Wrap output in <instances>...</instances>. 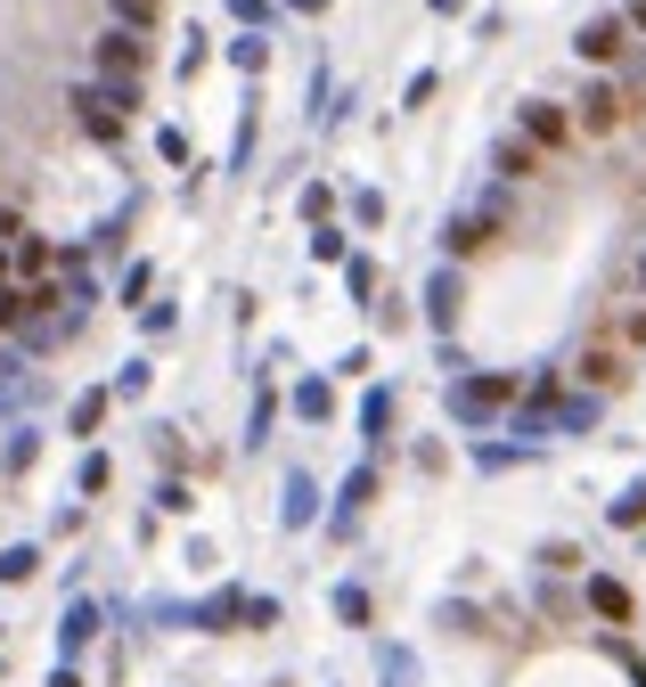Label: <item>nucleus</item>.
<instances>
[{
  "label": "nucleus",
  "mask_w": 646,
  "mask_h": 687,
  "mask_svg": "<svg viewBox=\"0 0 646 687\" xmlns=\"http://www.w3.org/2000/svg\"><path fill=\"white\" fill-rule=\"evenodd\" d=\"M107 631V614H98V597H74L66 606V631H58V663H82L91 655V638Z\"/></svg>",
  "instance_id": "4"
},
{
  "label": "nucleus",
  "mask_w": 646,
  "mask_h": 687,
  "mask_svg": "<svg viewBox=\"0 0 646 687\" xmlns=\"http://www.w3.org/2000/svg\"><path fill=\"white\" fill-rule=\"evenodd\" d=\"M286 9H295V17H320V9H327V0H286Z\"/></svg>",
  "instance_id": "38"
},
{
  "label": "nucleus",
  "mask_w": 646,
  "mask_h": 687,
  "mask_svg": "<svg viewBox=\"0 0 646 687\" xmlns=\"http://www.w3.org/2000/svg\"><path fill=\"white\" fill-rule=\"evenodd\" d=\"M107 483H115V458H107V450H82V467H74V491H82V499H98Z\"/></svg>",
  "instance_id": "14"
},
{
  "label": "nucleus",
  "mask_w": 646,
  "mask_h": 687,
  "mask_svg": "<svg viewBox=\"0 0 646 687\" xmlns=\"http://www.w3.org/2000/svg\"><path fill=\"white\" fill-rule=\"evenodd\" d=\"M156 508H164V516H189L197 491H189V483H156Z\"/></svg>",
  "instance_id": "33"
},
{
  "label": "nucleus",
  "mask_w": 646,
  "mask_h": 687,
  "mask_svg": "<svg viewBox=\"0 0 646 687\" xmlns=\"http://www.w3.org/2000/svg\"><path fill=\"white\" fill-rule=\"evenodd\" d=\"M336 622H352V631L368 622V590H361V581H344V590H336Z\"/></svg>",
  "instance_id": "30"
},
{
  "label": "nucleus",
  "mask_w": 646,
  "mask_h": 687,
  "mask_svg": "<svg viewBox=\"0 0 646 687\" xmlns=\"http://www.w3.org/2000/svg\"><path fill=\"white\" fill-rule=\"evenodd\" d=\"M344 287H352V303H368V295H377V262L352 254V262H344Z\"/></svg>",
  "instance_id": "27"
},
{
  "label": "nucleus",
  "mask_w": 646,
  "mask_h": 687,
  "mask_svg": "<svg viewBox=\"0 0 646 687\" xmlns=\"http://www.w3.org/2000/svg\"><path fill=\"white\" fill-rule=\"evenodd\" d=\"M311 262H352V246H344V229H336V221L311 229Z\"/></svg>",
  "instance_id": "22"
},
{
  "label": "nucleus",
  "mask_w": 646,
  "mask_h": 687,
  "mask_svg": "<svg viewBox=\"0 0 646 687\" xmlns=\"http://www.w3.org/2000/svg\"><path fill=\"white\" fill-rule=\"evenodd\" d=\"M33 458H41V434H33V426H17V434H9V450H0V467H9V475H25Z\"/></svg>",
  "instance_id": "19"
},
{
  "label": "nucleus",
  "mask_w": 646,
  "mask_h": 687,
  "mask_svg": "<svg viewBox=\"0 0 646 687\" xmlns=\"http://www.w3.org/2000/svg\"><path fill=\"white\" fill-rule=\"evenodd\" d=\"M597 426V393H573V402H556V434H590Z\"/></svg>",
  "instance_id": "17"
},
{
  "label": "nucleus",
  "mask_w": 646,
  "mask_h": 687,
  "mask_svg": "<svg viewBox=\"0 0 646 687\" xmlns=\"http://www.w3.org/2000/svg\"><path fill=\"white\" fill-rule=\"evenodd\" d=\"M508 377H450V418L458 426H491L499 409H508Z\"/></svg>",
  "instance_id": "2"
},
{
  "label": "nucleus",
  "mask_w": 646,
  "mask_h": 687,
  "mask_svg": "<svg viewBox=\"0 0 646 687\" xmlns=\"http://www.w3.org/2000/svg\"><path fill=\"white\" fill-rule=\"evenodd\" d=\"M434 9H442V17H458V9H467V0H434Z\"/></svg>",
  "instance_id": "39"
},
{
  "label": "nucleus",
  "mask_w": 646,
  "mask_h": 687,
  "mask_svg": "<svg viewBox=\"0 0 646 687\" xmlns=\"http://www.w3.org/2000/svg\"><path fill=\"white\" fill-rule=\"evenodd\" d=\"M491 164H499L508 180H524V173H532V139H499V148H491Z\"/></svg>",
  "instance_id": "23"
},
{
  "label": "nucleus",
  "mask_w": 646,
  "mask_h": 687,
  "mask_svg": "<svg viewBox=\"0 0 646 687\" xmlns=\"http://www.w3.org/2000/svg\"><path fill=\"white\" fill-rule=\"evenodd\" d=\"M270 418H279V402H270V385H262V393H254V426H246V450L270 443Z\"/></svg>",
  "instance_id": "31"
},
{
  "label": "nucleus",
  "mask_w": 646,
  "mask_h": 687,
  "mask_svg": "<svg viewBox=\"0 0 646 687\" xmlns=\"http://www.w3.org/2000/svg\"><path fill=\"white\" fill-rule=\"evenodd\" d=\"M107 402H115L107 385H91V393H74V402H66V434H74V443H98V426H107Z\"/></svg>",
  "instance_id": "9"
},
{
  "label": "nucleus",
  "mask_w": 646,
  "mask_h": 687,
  "mask_svg": "<svg viewBox=\"0 0 646 687\" xmlns=\"http://www.w3.org/2000/svg\"><path fill=\"white\" fill-rule=\"evenodd\" d=\"M91 91H98V98H107V107H115V115H139V82H98V74H91Z\"/></svg>",
  "instance_id": "29"
},
{
  "label": "nucleus",
  "mask_w": 646,
  "mask_h": 687,
  "mask_svg": "<svg viewBox=\"0 0 646 687\" xmlns=\"http://www.w3.org/2000/svg\"><path fill=\"white\" fill-rule=\"evenodd\" d=\"M41 573V549L33 540H17V549H0V581H33Z\"/></svg>",
  "instance_id": "20"
},
{
  "label": "nucleus",
  "mask_w": 646,
  "mask_h": 687,
  "mask_svg": "<svg viewBox=\"0 0 646 687\" xmlns=\"http://www.w3.org/2000/svg\"><path fill=\"white\" fill-rule=\"evenodd\" d=\"M622 123V91L614 82H590V91H581V132H614Z\"/></svg>",
  "instance_id": "11"
},
{
  "label": "nucleus",
  "mask_w": 646,
  "mask_h": 687,
  "mask_svg": "<svg viewBox=\"0 0 646 687\" xmlns=\"http://www.w3.org/2000/svg\"><path fill=\"white\" fill-rule=\"evenodd\" d=\"M229 66L262 74V66H270V41H262V33H238V41H229Z\"/></svg>",
  "instance_id": "21"
},
{
  "label": "nucleus",
  "mask_w": 646,
  "mask_h": 687,
  "mask_svg": "<svg viewBox=\"0 0 646 687\" xmlns=\"http://www.w3.org/2000/svg\"><path fill=\"white\" fill-rule=\"evenodd\" d=\"M638 279H646V254H638Z\"/></svg>",
  "instance_id": "41"
},
{
  "label": "nucleus",
  "mask_w": 646,
  "mask_h": 687,
  "mask_svg": "<svg viewBox=\"0 0 646 687\" xmlns=\"http://www.w3.org/2000/svg\"><path fill=\"white\" fill-rule=\"evenodd\" d=\"M614 368H622V361H614V352H590V361H581V377H590L597 393H606V385H614Z\"/></svg>",
  "instance_id": "36"
},
{
  "label": "nucleus",
  "mask_w": 646,
  "mask_h": 687,
  "mask_svg": "<svg viewBox=\"0 0 646 687\" xmlns=\"http://www.w3.org/2000/svg\"><path fill=\"white\" fill-rule=\"evenodd\" d=\"M565 132H573V123L556 115L549 98H524V139H532V148H556V139H565Z\"/></svg>",
  "instance_id": "12"
},
{
  "label": "nucleus",
  "mask_w": 646,
  "mask_h": 687,
  "mask_svg": "<svg viewBox=\"0 0 646 687\" xmlns=\"http://www.w3.org/2000/svg\"><path fill=\"white\" fill-rule=\"evenodd\" d=\"M631 25H638V33H646V0H638V9H631Z\"/></svg>",
  "instance_id": "40"
},
{
  "label": "nucleus",
  "mask_w": 646,
  "mask_h": 687,
  "mask_svg": "<svg viewBox=\"0 0 646 687\" xmlns=\"http://www.w3.org/2000/svg\"><path fill=\"white\" fill-rule=\"evenodd\" d=\"M590 606L606 614V622H622V614H631V590H622V581H606V573H597V581H590Z\"/></svg>",
  "instance_id": "18"
},
{
  "label": "nucleus",
  "mask_w": 646,
  "mask_h": 687,
  "mask_svg": "<svg viewBox=\"0 0 646 687\" xmlns=\"http://www.w3.org/2000/svg\"><path fill=\"white\" fill-rule=\"evenodd\" d=\"M148 287H156V270H148V262H123V279H115V295H123V303H148Z\"/></svg>",
  "instance_id": "26"
},
{
  "label": "nucleus",
  "mask_w": 646,
  "mask_h": 687,
  "mask_svg": "<svg viewBox=\"0 0 646 687\" xmlns=\"http://www.w3.org/2000/svg\"><path fill=\"white\" fill-rule=\"evenodd\" d=\"M229 17H238L246 33H262V25H270V0H229Z\"/></svg>",
  "instance_id": "34"
},
{
  "label": "nucleus",
  "mask_w": 646,
  "mask_h": 687,
  "mask_svg": "<svg viewBox=\"0 0 646 687\" xmlns=\"http://www.w3.org/2000/svg\"><path fill=\"white\" fill-rule=\"evenodd\" d=\"M279 524L286 532H303V524H320V483H311V475L295 467L286 475V491H279Z\"/></svg>",
  "instance_id": "8"
},
{
  "label": "nucleus",
  "mask_w": 646,
  "mask_h": 687,
  "mask_svg": "<svg viewBox=\"0 0 646 687\" xmlns=\"http://www.w3.org/2000/svg\"><path fill=\"white\" fill-rule=\"evenodd\" d=\"M458 303H467V279H458V262H442V270L426 279V320L442 327V336L458 327Z\"/></svg>",
  "instance_id": "7"
},
{
  "label": "nucleus",
  "mask_w": 646,
  "mask_h": 687,
  "mask_svg": "<svg viewBox=\"0 0 646 687\" xmlns=\"http://www.w3.org/2000/svg\"><path fill=\"white\" fill-rule=\"evenodd\" d=\"M377 499V467H352L344 475V491H336V516H327V532H352V516Z\"/></svg>",
  "instance_id": "10"
},
{
  "label": "nucleus",
  "mask_w": 646,
  "mask_h": 687,
  "mask_svg": "<svg viewBox=\"0 0 646 687\" xmlns=\"http://www.w3.org/2000/svg\"><path fill=\"white\" fill-rule=\"evenodd\" d=\"M66 107H74V123H82V132L98 139V148H115V139H123V115H115L107 98L91 91V82H74V98H66Z\"/></svg>",
  "instance_id": "6"
},
{
  "label": "nucleus",
  "mask_w": 646,
  "mask_h": 687,
  "mask_svg": "<svg viewBox=\"0 0 646 687\" xmlns=\"http://www.w3.org/2000/svg\"><path fill=\"white\" fill-rule=\"evenodd\" d=\"M385 426H393V393L368 385V402H361V443H385Z\"/></svg>",
  "instance_id": "15"
},
{
  "label": "nucleus",
  "mask_w": 646,
  "mask_h": 687,
  "mask_svg": "<svg viewBox=\"0 0 646 687\" xmlns=\"http://www.w3.org/2000/svg\"><path fill=\"white\" fill-rule=\"evenodd\" d=\"M107 17H115L123 33H148L156 17H164V0H107Z\"/></svg>",
  "instance_id": "16"
},
{
  "label": "nucleus",
  "mask_w": 646,
  "mask_h": 687,
  "mask_svg": "<svg viewBox=\"0 0 646 687\" xmlns=\"http://www.w3.org/2000/svg\"><path fill=\"white\" fill-rule=\"evenodd\" d=\"M50 687H82V672H74V663H58V672H50Z\"/></svg>",
  "instance_id": "37"
},
{
  "label": "nucleus",
  "mask_w": 646,
  "mask_h": 687,
  "mask_svg": "<svg viewBox=\"0 0 646 687\" xmlns=\"http://www.w3.org/2000/svg\"><path fill=\"white\" fill-rule=\"evenodd\" d=\"M148 377H156V368H148V361H123L107 393H115V402H139V393H148Z\"/></svg>",
  "instance_id": "24"
},
{
  "label": "nucleus",
  "mask_w": 646,
  "mask_h": 687,
  "mask_svg": "<svg viewBox=\"0 0 646 687\" xmlns=\"http://www.w3.org/2000/svg\"><path fill=\"white\" fill-rule=\"evenodd\" d=\"M180 327V303H139V336H173Z\"/></svg>",
  "instance_id": "28"
},
{
  "label": "nucleus",
  "mask_w": 646,
  "mask_h": 687,
  "mask_svg": "<svg viewBox=\"0 0 646 687\" xmlns=\"http://www.w3.org/2000/svg\"><path fill=\"white\" fill-rule=\"evenodd\" d=\"M295 418L327 426V418H336V385H327V377H303V385H295Z\"/></svg>",
  "instance_id": "13"
},
{
  "label": "nucleus",
  "mask_w": 646,
  "mask_h": 687,
  "mask_svg": "<svg viewBox=\"0 0 646 687\" xmlns=\"http://www.w3.org/2000/svg\"><path fill=\"white\" fill-rule=\"evenodd\" d=\"M491 229H499V197H483L475 214H450V229H442V254L458 262V254H475V246H491Z\"/></svg>",
  "instance_id": "3"
},
{
  "label": "nucleus",
  "mask_w": 646,
  "mask_h": 687,
  "mask_svg": "<svg viewBox=\"0 0 646 687\" xmlns=\"http://www.w3.org/2000/svg\"><path fill=\"white\" fill-rule=\"evenodd\" d=\"M352 221L377 229V221H385V197H377V189H352Z\"/></svg>",
  "instance_id": "32"
},
{
  "label": "nucleus",
  "mask_w": 646,
  "mask_h": 687,
  "mask_svg": "<svg viewBox=\"0 0 646 687\" xmlns=\"http://www.w3.org/2000/svg\"><path fill=\"white\" fill-rule=\"evenodd\" d=\"M91 74H98V82H139V74H148V33L107 25V33L91 41Z\"/></svg>",
  "instance_id": "1"
},
{
  "label": "nucleus",
  "mask_w": 646,
  "mask_h": 687,
  "mask_svg": "<svg viewBox=\"0 0 646 687\" xmlns=\"http://www.w3.org/2000/svg\"><path fill=\"white\" fill-rule=\"evenodd\" d=\"M156 156H164V164H189V132H173V123H164V132H156Z\"/></svg>",
  "instance_id": "35"
},
{
  "label": "nucleus",
  "mask_w": 646,
  "mask_h": 687,
  "mask_svg": "<svg viewBox=\"0 0 646 687\" xmlns=\"http://www.w3.org/2000/svg\"><path fill=\"white\" fill-rule=\"evenodd\" d=\"M606 516H614L622 532H638V524H646V483H631V491H622V499H614Z\"/></svg>",
  "instance_id": "25"
},
{
  "label": "nucleus",
  "mask_w": 646,
  "mask_h": 687,
  "mask_svg": "<svg viewBox=\"0 0 646 687\" xmlns=\"http://www.w3.org/2000/svg\"><path fill=\"white\" fill-rule=\"evenodd\" d=\"M573 50L590 58V66H614V58L631 50V25H622V17H590V25L573 33Z\"/></svg>",
  "instance_id": "5"
}]
</instances>
